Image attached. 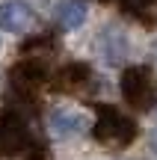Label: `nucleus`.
I'll use <instances>...</instances> for the list:
<instances>
[{
    "instance_id": "nucleus-1",
    "label": "nucleus",
    "mask_w": 157,
    "mask_h": 160,
    "mask_svg": "<svg viewBox=\"0 0 157 160\" xmlns=\"http://www.w3.org/2000/svg\"><path fill=\"white\" fill-rule=\"evenodd\" d=\"M136 137V125L113 107H98V122H95V139L110 148H122Z\"/></svg>"
},
{
    "instance_id": "nucleus-2",
    "label": "nucleus",
    "mask_w": 157,
    "mask_h": 160,
    "mask_svg": "<svg viewBox=\"0 0 157 160\" xmlns=\"http://www.w3.org/2000/svg\"><path fill=\"white\" fill-rule=\"evenodd\" d=\"M27 145H30V131H27V125H24V119L18 113L3 110V113H0V157L24 154Z\"/></svg>"
},
{
    "instance_id": "nucleus-3",
    "label": "nucleus",
    "mask_w": 157,
    "mask_h": 160,
    "mask_svg": "<svg viewBox=\"0 0 157 160\" xmlns=\"http://www.w3.org/2000/svg\"><path fill=\"white\" fill-rule=\"evenodd\" d=\"M122 95L128 104H134V107L140 110H148L154 104V80L148 74V68H142V65H136V68H128L122 77Z\"/></svg>"
},
{
    "instance_id": "nucleus-4",
    "label": "nucleus",
    "mask_w": 157,
    "mask_h": 160,
    "mask_svg": "<svg viewBox=\"0 0 157 160\" xmlns=\"http://www.w3.org/2000/svg\"><path fill=\"white\" fill-rule=\"evenodd\" d=\"M33 24H36V15H33V6L27 0H6V3H0V27L6 33L24 36L33 30Z\"/></svg>"
},
{
    "instance_id": "nucleus-5",
    "label": "nucleus",
    "mask_w": 157,
    "mask_h": 160,
    "mask_svg": "<svg viewBox=\"0 0 157 160\" xmlns=\"http://www.w3.org/2000/svg\"><path fill=\"white\" fill-rule=\"evenodd\" d=\"M98 53L107 65H119L128 57V39L119 27H104L98 36Z\"/></svg>"
},
{
    "instance_id": "nucleus-6",
    "label": "nucleus",
    "mask_w": 157,
    "mask_h": 160,
    "mask_svg": "<svg viewBox=\"0 0 157 160\" xmlns=\"http://www.w3.org/2000/svg\"><path fill=\"white\" fill-rule=\"evenodd\" d=\"M47 128H51L53 137H59V139H71V137H77V133H83L86 122H83V116L74 113V110H68V107H56V110L51 113V119H47Z\"/></svg>"
},
{
    "instance_id": "nucleus-7",
    "label": "nucleus",
    "mask_w": 157,
    "mask_h": 160,
    "mask_svg": "<svg viewBox=\"0 0 157 160\" xmlns=\"http://www.w3.org/2000/svg\"><path fill=\"white\" fill-rule=\"evenodd\" d=\"M56 80H59L56 89H62V92H83L92 80V71H89V65H68V68L59 71Z\"/></svg>"
},
{
    "instance_id": "nucleus-8",
    "label": "nucleus",
    "mask_w": 157,
    "mask_h": 160,
    "mask_svg": "<svg viewBox=\"0 0 157 160\" xmlns=\"http://www.w3.org/2000/svg\"><path fill=\"white\" fill-rule=\"evenodd\" d=\"M56 21L62 30H74L86 21V3L83 0H62L56 9Z\"/></svg>"
},
{
    "instance_id": "nucleus-9",
    "label": "nucleus",
    "mask_w": 157,
    "mask_h": 160,
    "mask_svg": "<svg viewBox=\"0 0 157 160\" xmlns=\"http://www.w3.org/2000/svg\"><path fill=\"white\" fill-rule=\"evenodd\" d=\"M148 6H151V0H125V9L128 12H142Z\"/></svg>"
},
{
    "instance_id": "nucleus-10",
    "label": "nucleus",
    "mask_w": 157,
    "mask_h": 160,
    "mask_svg": "<svg viewBox=\"0 0 157 160\" xmlns=\"http://www.w3.org/2000/svg\"><path fill=\"white\" fill-rule=\"evenodd\" d=\"M151 148H154V154H157V128H154V133H151Z\"/></svg>"
},
{
    "instance_id": "nucleus-11",
    "label": "nucleus",
    "mask_w": 157,
    "mask_h": 160,
    "mask_svg": "<svg viewBox=\"0 0 157 160\" xmlns=\"http://www.w3.org/2000/svg\"><path fill=\"white\" fill-rule=\"evenodd\" d=\"M154 59H157V45H154Z\"/></svg>"
}]
</instances>
